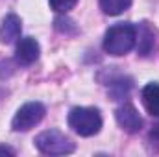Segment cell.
<instances>
[{
	"label": "cell",
	"instance_id": "obj_3",
	"mask_svg": "<svg viewBox=\"0 0 159 157\" xmlns=\"http://www.w3.org/2000/svg\"><path fill=\"white\" fill-rule=\"evenodd\" d=\"M35 146L41 154H46V155H67V154H72L76 148L74 142L57 129H48L39 133L35 137Z\"/></svg>",
	"mask_w": 159,
	"mask_h": 157
},
{
	"label": "cell",
	"instance_id": "obj_7",
	"mask_svg": "<svg viewBox=\"0 0 159 157\" xmlns=\"http://www.w3.org/2000/svg\"><path fill=\"white\" fill-rule=\"evenodd\" d=\"M20 30H22V24H20V19L17 15H7L4 20H2V26H0V41L4 44H11L20 37Z\"/></svg>",
	"mask_w": 159,
	"mask_h": 157
},
{
	"label": "cell",
	"instance_id": "obj_1",
	"mask_svg": "<svg viewBox=\"0 0 159 157\" xmlns=\"http://www.w3.org/2000/svg\"><path fill=\"white\" fill-rule=\"evenodd\" d=\"M137 41V28L133 24H115L106 32L104 37V50L111 56H124L128 54Z\"/></svg>",
	"mask_w": 159,
	"mask_h": 157
},
{
	"label": "cell",
	"instance_id": "obj_9",
	"mask_svg": "<svg viewBox=\"0 0 159 157\" xmlns=\"http://www.w3.org/2000/svg\"><path fill=\"white\" fill-rule=\"evenodd\" d=\"M131 6V0H100V7L106 15H120Z\"/></svg>",
	"mask_w": 159,
	"mask_h": 157
},
{
	"label": "cell",
	"instance_id": "obj_4",
	"mask_svg": "<svg viewBox=\"0 0 159 157\" xmlns=\"http://www.w3.org/2000/svg\"><path fill=\"white\" fill-rule=\"evenodd\" d=\"M44 105L39 104V102H28L24 104L11 120V128L15 131H28L32 129L34 126H37L43 117H44Z\"/></svg>",
	"mask_w": 159,
	"mask_h": 157
},
{
	"label": "cell",
	"instance_id": "obj_2",
	"mask_svg": "<svg viewBox=\"0 0 159 157\" xmlns=\"http://www.w3.org/2000/svg\"><path fill=\"white\" fill-rule=\"evenodd\" d=\"M69 126L81 137H93L102 128V117L94 107H74L69 113Z\"/></svg>",
	"mask_w": 159,
	"mask_h": 157
},
{
	"label": "cell",
	"instance_id": "obj_11",
	"mask_svg": "<svg viewBox=\"0 0 159 157\" xmlns=\"http://www.w3.org/2000/svg\"><path fill=\"white\" fill-rule=\"evenodd\" d=\"M0 154H6V155H13L15 152H13L11 148H7V146H0Z\"/></svg>",
	"mask_w": 159,
	"mask_h": 157
},
{
	"label": "cell",
	"instance_id": "obj_8",
	"mask_svg": "<svg viewBox=\"0 0 159 157\" xmlns=\"http://www.w3.org/2000/svg\"><path fill=\"white\" fill-rule=\"evenodd\" d=\"M143 104L152 117H159V83H148L143 89Z\"/></svg>",
	"mask_w": 159,
	"mask_h": 157
},
{
	"label": "cell",
	"instance_id": "obj_5",
	"mask_svg": "<svg viewBox=\"0 0 159 157\" xmlns=\"http://www.w3.org/2000/svg\"><path fill=\"white\" fill-rule=\"evenodd\" d=\"M39 43L34 37H20L17 43V50H15V61L22 67H28L39 59Z\"/></svg>",
	"mask_w": 159,
	"mask_h": 157
},
{
	"label": "cell",
	"instance_id": "obj_6",
	"mask_svg": "<svg viewBox=\"0 0 159 157\" xmlns=\"http://www.w3.org/2000/svg\"><path fill=\"white\" fill-rule=\"evenodd\" d=\"M115 117H117L119 126L124 131H128V133H139L141 128H143V118H141L139 111L131 104L120 105L119 109L115 111Z\"/></svg>",
	"mask_w": 159,
	"mask_h": 157
},
{
	"label": "cell",
	"instance_id": "obj_10",
	"mask_svg": "<svg viewBox=\"0 0 159 157\" xmlns=\"http://www.w3.org/2000/svg\"><path fill=\"white\" fill-rule=\"evenodd\" d=\"M78 0H50V7L57 13H67L76 6Z\"/></svg>",
	"mask_w": 159,
	"mask_h": 157
}]
</instances>
